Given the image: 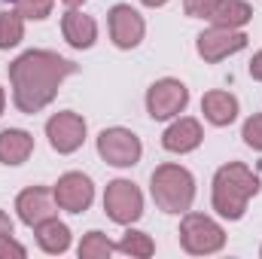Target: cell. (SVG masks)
Returning a JSON list of instances; mask_svg holds the SVG:
<instances>
[{
  "label": "cell",
  "mask_w": 262,
  "mask_h": 259,
  "mask_svg": "<svg viewBox=\"0 0 262 259\" xmlns=\"http://www.w3.org/2000/svg\"><path fill=\"white\" fill-rule=\"evenodd\" d=\"M61 31H64V40L76 49H89L98 37V28H95V18L92 15H82L76 9H70L64 18H61Z\"/></svg>",
  "instance_id": "13"
},
{
  "label": "cell",
  "mask_w": 262,
  "mask_h": 259,
  "mask_svg": "<svg viewBox=\"0 0 262 259\" xmlns=\"http://www.w3.org/2000/svg\"><path fill=\"white\" fill-rule=\"evenodd\" d=\"M201 110L213 125H229L238 116V101L229 92H207L201 98Z\"/></svg>",
  "instance_id": "16"
},
{
  "label": "cell",
  "mask_w": 262,
  "mask_h": 259,
  "mask_svg": "<svg viewBox=\"0 0 262 259\" xmlns=\"http://www.w3.org/2000/svg\"><path fill=\"white\" fill-rule=\"evenodd\" d=\"M259 192V180L253 171H247L241 162L223 165L213 177V207L220 217L229 220H241L244 207L253 195Z\"/></svg>",
  "instance_id": "2"
},
{
  "label": "cell",
  "mask_w": 262,
  "mask_h": 259,
  "mask_svg": "<svg viewBox=\"0 0 262 259\" xmlns=\"http://www.w3.org/2000/svg\"><path fill=\"white\" fill-rule=\"evenodd\" d=\"M152 198L165 213H183L189 210L195 198V183L192 174L180 165H162L152 174Z\"/></svg>",
  "instance_id": "3"
},
{
  "label": "cell",
  "mask_w": 262,
  "mask_h": 259,
  "mask_svg": "<svg viewBox=\"0 0 262 259\" xmlns=\"http://www.w3.org/2000/svg\"><path fill=\"white\" fill-rule=\"evenodd\" d=\"M3 101H6V98H3V89H0V113H3Z\"/></svg>",
  "instance_id": "29"
},
{
  "label": "cell",
  "mask_w": 262,
  "mask_h": 259,
  "mask_svg": "<svg viewBox=\"0 0 262 259\" xmlns=\"http://www.w3.org/2000/svg\"><path fill=\"white\" fill-rule=\"evenodd\" d=\"M67 6H79V3H85V0H64Z\"/></svg>",
  "instance_id": "28"
},
{
  "label": "cell",
  "mask_w": 262,
  "mask_h": 259,
  "mask_svg": "<svg viewBox=\"0 0 262 259\" xmlns=\"http://www.w3.org/2000/svg\"><path fill=\"white\" fill-rule=\"evenodd\" d=\"M9 256L21 259L25 256V247L12 241V223H9V217L0 210V259H9Z\"/></svg>",
  "instance_id": "22"
},
{
  "label": "cell",
  "mask_w": 262,
  "mask_h": 259,
  "mask_svg": "<svg viewBox=\"0 0 262 259\" xmlns=\"http://www.w3.org/2000/svg\"><path fill=\"white\" fill-rule=\"evenodd\" d=\"M110 37H113V43H116L119 49L137 46L140 37H143V18H140L131 6H125V3L113 6V9H110Z\"/></svg>",
  "instance_id": "12"
},
{
  "label": "cell",
  "mask_w": 262,
  "mask_h": 259,
  "mask_svg": "<svg viewBox=\"0 0 262 259\" xmlns=\"http://www.w3.org/2000/svg\"><path fill=\"white\" fill-rule=\"evenodd\" d=\"M34 149V137L28 131L6 128L0 131V162L3 165H21Z\"/></svg>",
  "instance_id": "14"
},
{
  "label": "cell",
  "mask_w": 262,
  "mask_h": 259,
  "mask_svg": "<svg viewBox=\"0 0 262 259\" xmlns=\"http://www.w3.org/2000/svg\"><path fill=\"white\" fill-rule=\"evenodd\" d=\"M52 192H55L58 207H61V210H70V213H82V210L92 204V198H95L92 180H89L85 174H76V171L64 174V177L55 183Z\"/></svg>",
  "instance_id": "9"
},
{
  "label": "cell",
  "mask_w": 262,
  "mask_h": 259,
  "mask_svg": "<svg viewBox=\"0 0 262 259\" xmlns=\"http://www.w3.org/2000/svg\"><path fill=\"white\" fill-rule=\"evenodd\" d=\"M220 0H186V12L192 18H210V12L216 9Z\"/></svg>",
  "instance_id": "25"
},
{
  "label": "cell",
  "mask_w": 262,
  "mask_h": 259,
  "mask_svg": "<svg viewBox=\"0 0 262 259\" xmlns=\"http://www.w3.org/2000/svg\"><path fill=\"white\" fill-rule=\"evenodd\" d=\"M55 0H15V12L21 18H46Z\"/></svg>",
  "instance_id": "23"
},
{
  "label": "cell",
  "mask_w": 262,
  "mask_h": 259,
  "mask_svg": "<svg viewBox=\"0 0 262 259\" xmlns=\"http://www.w3.org/2000/svg\"><path fill=\"white\" fill-rule=\"evenodd\" d=\"M15 207H18L21 223L37 226V223H43V220L55 217L58 201H55V192H49V189H43V186H31V189H25V192L18 195Z\"/></svg>",
  "instance_id": "11"
},
{
  "label": "cell",
  "mask_w": 262,
  "mask_h": 259,
  "mask_svg": "<svg viewBox=\"0 0 262 259\" xmlns=\"http://www.w3.org/2000/svg\"><path fill=\"white\" fill-rule=\"evenodd\" d=\"M250 15H253V9L244 0H220L216 9L210 12L213 25H220V28H241L250 21Z\"/></svg>",
  "instance_id": "18"
},
{
  "label": "cell",
  "mask_w": 262,
  "mask_h": 259,
  "mask_svg": "<svg viewBox=\"0 0 262 259\" xmlns=\"http://www.w3.org/2000/svg\"><path fill=\"white\" fill-rule=\"evenodd\" d=\"M180 241L189 253H213L226 244V235L223 229L204 217V213H186L183 226H180Z\"/></svg>",
  "instance_id": "4"
},
{
  "label": "cell",
  "mask_w": 262,
  "mask_h": 259,
  "mask_svg": "<svg viewBox=\"0 0 262 259\" xmlns=\"http://www.w3.org/2000/svg\"><path fill=\"white\" fill-rule=\"evenodd\" d=\"M186 101H189V92L177 79H159L146 92V107H149L152 119H171V116H177L186 107Z\"/></svg>",
  "instance_id": "6"
},
{
  "label": "cell",
  "mask_w": 262,
  "mask_h": 259,
  "mask_svg": "<svg viewBox=\"0 0 262 259\" xmlns=\"http://www.w3.org/2000/svg\"><path fill=\"white\" fill-rule=\"evenodd\" d=\"M104 210L116 223H134L143 213V195L128 180H113L104 195Z\"/></svg>",
  "instance_id": "5"
},
{
  "label": "cell",
  "mask_w": 262,
  "mask_h": 259,
  "mask_svg": "<svg viewBox=\"0 0 262 259\" xmlns=\"http://www.w3.org/2000/svg\"><path fill=\"white\" fill-rule=\"evenodd\" d=\"M244 140H247L253 149H262V113L244 122Z\"/></svg>",
  "instance_id": "24"
},
{
  "label": "cell",
  "mask_w": 262,
  "mask_h": 259,
  "mask_svg": "<svg viewBox=\"0 0 262 259\" xmlns=\"http://www.w3.org/2000/svg\"><path fill=\"white\" fill-rule=\"evenodd\" d=\"M162 143L171 153H189V149H195L198 143H201V125H198L195 119H180V122H174L171 128L165 131Z\"/></svg>",
  "instance_id": "15"
},
{
  "label": "cell",
  "mask_w": 262,
  "mask_h": 259,
  "mask_svg": "<svg viewBox=\"0 0 262 259\" xmlns=\"http://www.w3.org/2000/svg\"><path fill=\"white\" fill-rule=\"evenodd\" d=\"M146 6H162V3H168V0H143Z\"/></svg>",
  "instance_id": "27"
},
{
  "label": "cell",
  "mask_w": 262,
  "mask_h": 259,
  "mask_svg": "<svg viewBox=\"0 0 262 259\" xmlns=\"http://www.w3.org/2000/svg\"><path fill=\"white\" fill-rule=\"evenodd\" d=\"M244 46H247V37L235 28H220L216 25V28H210L198 37V55L204 61H220L232 52H241Z\"/></svg>",
  "instance_id": "8"
},
{
  "label": "cell",
  "mask_w": 262,
  "mask_h": 259,
  "mask_svg": "<svg viewBox=\"0 0 262 259\" xmlns=\"http://www.w3.org/2000/svg\"><path fill=\"white\" fill-rule=\"evenodd\" d=\"M73 70H76V64L55 52H25L9 67V79L15 89V107L21 113L43 110L55 98L61 79L70 76Z\"/></svg>",
  "instance_id": "1"
},
{
  "label": "cell",
  "mask_w": 262,
  "mask_h": 259,
  "mask_svg": "<svg viewBox=\"0 0 262 259\" xmlns=\"http://www.w3.org/2000/svg\"><path fill=\"white\" fill-rule=\"evenodd\" d=\"M46 134H49L52 149H58V153H73V149H79V143H82V137H85V122H82V116H76V113H55V116L46 122Z\"/></svg>",
  "instance_id": "10"
},
{
  "label": "cell",
  "mask_w": 262,
  "mask_h": 259,
  "mask_svg": "<svg viewBox=\"0 0 262 259\" xmlns=\"http://www.w3.org/2000/svg\"><path fill=\"white\" fill-rule=\"evenodd\" d=\"M21 15L18 12H3L0 15V49H9L21 40Z\"/></svg>",
  "instance_id": "20"
},
{
  "label": "cell",
  "mask_w": 262,
  "mask_h": 259,
  "mask_svg": "<svg viewBox=\"0 0 262 259\" xmlns=\"http://www.w3.org/2000/svg\"><path fill=\"white\" fill-rule=\"evenodd\" d=\"M98 153L110 165L128 168V165H137V159H140V140L125 128H107L98 137Z\"/></svg>",
  "instance_id": "7"
},
{
  "label": "cell",
  "mask_w": 262,
  "mask_h": 259,
  "mask_svg": "<svg viewBox=\"0 0 262 259\" xmlns=\"http://www.w3.org/2000/svg\"><path fill=\"white\" fill-rule=\"evenodd\" d=\"M119 250L122 253H128V256H152V241H149V235H143V232H125V238L119 241Z\"/></svg>",
  "instance_id": "21"
},
{
  "label": "cell",
  "mask_w": 262,
  "mask_h": 259,
  "mask_svg": "<svg viewBox=\"0 0 262 259\" xmlns=\"http://www.w3.org/2000/svg\"><path fill=\"white\" fill-rule=\"evenodd\" d=\"M34 229H37V241H40V247L46 253H64L67 247H70V229H67L64 223H58L55 217L37 223Z\"/></svg>",
  "instance_id": "17"
},
{
  "label": "cell",
  "mask_w": 262,
  "mask_h": 259,
  "mask_svg": "<svg viewBox=\"0 0 262 259\" xmlns=\"http://www.w3.org/2000/svg\"><path fill=\"white\" fill-rule=\"evenodd\" d=\"M250 73H253V79H262V52L259 55H253V61H250Z\"/></svg>",
  "instance_id": "26"
},
{
  "label": "cell",
  "mask_w": 262,
  "mask_h": 259,
  "mask_svg": "<svg viewBox=\"0 0 262 259\" xmlns=\"http://www.w3.org/2000/svg\"><path fill=\"white\" fill-rule=\"evenodd\" d=\"M113 253V244L107 241L104 232H89L79 244V256L82 259H107Z\"/></svg>",
  "instance_id": "19"
}]
</instances>
